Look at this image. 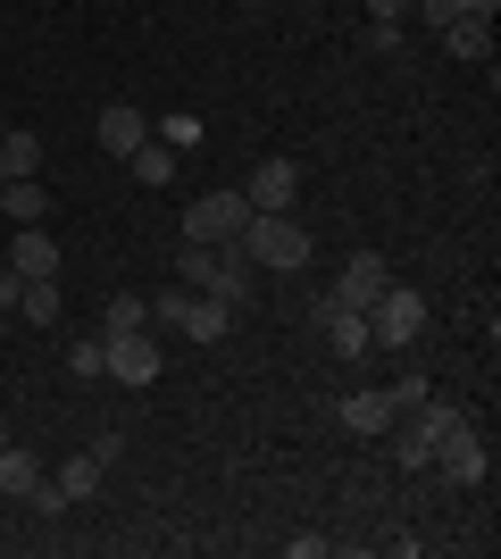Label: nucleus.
<instances>
[{"mask_svg": "<svg viewBox=\"0 0 501 559\" xmlns=\"http://www.w3.org/2000/svg\"><path fill=\"white\" fill-rule=\"evenodd\" d=\"M143 134H151V117L134 109V100H109V109L93 117V142L109 151V159H126V151H143Z\"/></svg>", "mask_w": 501, "mask_h": 559, "instance_id": "nucleus-9", "label": "nucleus"}, {"mask_svg": "<svg viewBox=\"0 0 501 559\" xmlns=\"http://www.w3.org/2000/svg\"><path fill=\"white\" fill-rule=\"evenodd\" d=\"M176 326H184L192 343H217V334L235 326V309H226V301H210V293H192V301H184V318H176Z\"/></svg>", "mask_w": 501, "mask_h": 559, "instance_id": "nucleus-18", "label": "nucleus"}, {"mask_svg": "<svg viewBox=\"0 0 501 559\" xmlns=\"http://www.w3.org/2000/svg\"><path fill=\"white\" fill-rule=\"evenodd\" d=\"M368 50H377V59H402V50H409L402 17H368Z\"/></svg>", "mask_w": 501, "mask_h": 559, "instance_id": "nucleus-25", "label": "nucleus"}, {"mask_svg": "<svg viewBox=\"0 0 501 559\" xmlns=\"http://www.w3.org/2000/svg\"><path fill=\"white\" fill-rule=\"evenodd\" d=\"M418 334H427V301H418V284H384L377 301H368V343L377 350H418Z\"/></svg>", "mask_w": 501, "mask_h": 559, "instance_id": "nucleus-2", "label": "nucleus"}, {"mask_svg": "<svg viewBox=\"0 0 501 559\" xmlns=\"http://www.w3.org/2000/svg\"><path fill=\"white\" fill-rule=\"evenodd\" d=\"M126 167H134V185H151V192L176 185V151H167L159 134H143V151H126Z\"/></svg>", "mask_w": 501, "mask_h": 559, "instance_id": "nucleus-20", "label": "nucleus"}, {"mask_svg": "<svg viewBox=\"0 0 501 559\" xmlns=\"http://www.w3.org/2000/svg\"><path fill=\"white\" fill-rule=\"evenodd\" d=\"M0 185H9V176H0Z\"/></svg>", "mask_w": 501, "mask_h": 559, "instance_id": "nucleus-32", "label": "nucleus"}, {"mask_svg": "<svg viewBox=\"0 0 501 559\" xmlns=\"http://www.w3.org/2000/svg\"><path fill=\"white\" fill-rule=\"evenodd\" d=\"M151 134H159L167 151H176V159H184V151H201V142H210V126H201V117H192V109H176V117H159V126H151Z\"/></svg>", "mask_w": 501, "mask_h": 559, "instance_id": "nucleus-23", "label": "nucleus"}, {"mask_svg": "<svg viewBox=\"0 0 501 559\" xmlns=\"http://www.w3.org/2000/svg\"><path fill=\"white\" fill-rule=\"evenodd\" d=\"M251 201L242 192H210V201H184V242H235Z\"/></svg>", "mask_w": 501, "mask_h": 559, "instance_id": "nucleus-3", "label": "nucleus"}, {"mask_svg": "<svg viewBox=\"0 0 501 559\" xmlns=\"http://www.w3.org/2000/svg\"><path fill=\"white\" fill-rule=\"evenodd\" d=\"M235 251L251 259V267H310L318 259V242H310V226H301V217L293 210H251L242 217V234H235Z\"/></svg>", "mask_w": 501, "mask_h": 559, "instance_id": "nucleus-1", "label": "nucleus"}, {"mask_svg": "<svg viewBox=\"0 0 501 559\" xmlns=\"http://www.w3.org/2000/svg\"><path fill=\"white\" fill-rule=\"evenodd\" d=\"M9 267H17V276H59V242H50L43 226H17V251H9Z\"/></svg>", "mask_w": 501, "mask_h": 559, "instance_id": "nucleus-15", "label": "nucleus"}, {"mask_svg": "<svg viewBox=\"0 0 501 559\" xmlns=\"http://www.w3.org/2000/svg\"><path fill=\"white\" fill-rule=\"evenodd\" d=\"M100 368H109V334H75V343H68V376H84V384H93Z\"/></svg>", "mask_w": 501, "mask_h": 559, "instance_id": "nucleus-24", "label": "nucleus"}, {"mask_svg": "<svg viewBox=\"0 0 501 559\" xmlns=\"http://www.w3.org/2000/svg\"><path fill=\"white\" fill-rule=\"evenodd\" d=\"M434 467H443L452 485H485V476H493V460H485V443H477V435H460V443H443V451H434Z\"/></svg>", "mask_w": 501, "mask_h": 559, "instance_id": "nucleus-14", "label": "nucleus"}, {"mask_svg": "<svg viewBox=\"0 0 501 559\" xmlns=\"http://www.w3.org/2000/svg\"><path fill=\"white\" fill-rule=\"evenodd\" d=\"M368 17H409V0H368Z\"/></svg>", "mask_w": 501, "mask_h": 559, "instance_id": "nucleus-29", "label": "nucleus"}, {"mask_svg": "<svg viewBox=\"0 0 501 559\" xmlns=\"http://www.w3.org/2000/svg\"><path fill=\"white\" fill-rule=\"evenodd\" d=\"M134 326H151V301L143 293H109L100 301V334H134Z\"/></svg>", "mask_w": 501, "mask_h": 559, "instance_id": "nucleus-22", "label": "nucleus"}, {"mask_svg": "<svg viewBox=\"0 0 501 559\" xmlns=\"http://www.w3.org/2000/svg\"><path fill=\"white\" fill-rule=\"evenodd\" d=\"M409 418H418V426H409V435H418V443H427V451H443V443H460V435H477V426H468V409H460V401H418V409H409Z\"/></svg>", "mask_w": 501, "mask_h": 559, "instance_id": "nucleus-10", "label": "nucleus"}, {"mask_svg": "<svg viewBox=\"0 0 501 559\" xmlns=\"http://www.w3.org/2000/svg\"><path fill=\"white\" fill-rule=\"evenodd\" d=\"M443 50H452V59H468V68H493V17H452L443 25Z\"/></svg>", "mask_w": 501, "mask_h": 559, "instance_id": "nucleus-13", "label": "nucleus"}, {"mask_svg": "<svg viewBox=\"0 0 501 559\" xmlns=\"http://www.w3.org/2000/svg\"><path fill=\"white\" fill-rule=\"evenodd\" d=\"M242 201H251V210H293V201H301V167L293 159H260L251 185H242Z\"/></svg>", "mask_w": 501, "mask_h": 559, "instance_id": "nucleus-8", "label": "nucleus"}, {"mask_svg": "<svg viewBox=\"0 0 501 559\" xmlns=\"http://www.w3.org/2000/svg\"><path fill=\"white\" fill-rule=\"evenodd\" d=\"M460 9H468V17H493V9H501V0H460Z\"/></svg>", "mask_w": 501, "mask_h": 559, "instance_id": "nucleus-30", "label": "nucleus"}, {"mask_svg": "<svg viewBox=\"0 0 501 559\" xmlns=\"http://www.w3.org/2000/svg\"><path fill=\"white\" fill-rule=\"evenodd\" d=\"M384 284H393V259H384V251H351V267H343V276H334L326 293H334L343 309H368V301L384 293Z\"/></svg>", "mask_w": 501, "mask_h": 559, "instance_id": "nucleus-6", "label": "nucleus"}, {"mask_svg": "<svg viewBox=\"0 0 501 559\" xmlns=\"http://www.w3.org/2000/svg\"><path fill=\"white\" fill-rule=\"evenodd\" d=\"M0 492H9V501H34V492H43V460L25 443H0Z\"/></svg>", "mask_w": 501, "mask_h": 559, "instance_id": "nucleus-12", "label": "nucleus"}, {"mask_svg": "<svg viewBox=\"0 0 501 559\" xmlns=\"http://www.w3.org/2000/svg\"><path fill=\"white\" fill-rule=\"evenodd\" d=\"M50 492H59L68 510H75V501H93V492H100V460H93V451H75V460H59V476H50Z\"/></svg>", "mask_w": 501, "mask_h": 559, "instance_id": "nucleus-17", "label": "nucleus"}, {"mask_svg": "<svg viewBox=\"0 0 501 559\" xmlns=\"http://www.w3.org/2000/svg\"><path fill=\"white\" fill-rule=\"evenodd\" d=\"M393 418H402L393 393H351L343 401V426H351V435H393Z\"/></svg>", "mask_w": 501, "mask_h": 559, "instance_id": "nucleus-16", "label": "nucleus"}, {"mask_svg": "<svg viewBox=\"0 0 501 559\" xmlns=\"http://www.w3.org/2000/svg\"><path fill=\"white\" fill-rule=\"evenodd\" d=\"M159 368H167V350L151 343L143 326H134V334H109V368H100V376H118V384L143 393V384H159Z\"/></svg>", "mask_w": 501, "mask_h": 559, "instance_id": "nucleus-4", "label": "nucleus"}, {"mask_svg": "<svg viewBox=\"0 0 501 559\" xmlns=\"http://www.w3.org/2000/svg\"><path fill=\"white\" fill-rule=\"evenodd\" d=\"M409 9H418V25H434V34H443V25H452V17H468L460 0H409Z\"/></svg>", "mask_w": 501, "mask_h": 559, "instance_id": "nucleus-27", "label": "nucleus"}, {"mask_svg": "<svg viewBox=\"0 0 501 559\" xmlns=\"http://www.w3.org/2000/svg\"><path fill=\"white\" fill-rule=\"evenodd\" d=\"M184 301H192V293H184V284H167V293H159V301H151V326H176V318H184Z\"/></svg>", "mask_w": 501, "mask_h": 559, "instance_id": "nucleus-26", "label": "nucleus"}, {"mask_svg": "<svg viewBox=\"0 0 501 559\" xmlns=\"http://www.w3.org/2000/svg\"><path fill=\"white\" fill-rule=\"evenodd\" d=\"M0 176H43V134L9 126V134H0Z\"/></svg>", "mask_w": 501, "mask_h": 559, "instance_id": "nucleus-21", "label": "nucleus"}, {"mask_svg": "<svg viewBox=\"0 0 501 559\" xmlns=\"http://www.w3.org/2000/svg\"><path fill=\"white\" fill-rule=\"evenodd\" d=\"M0 443H9V426H0Z\"/></svg>", "mask_w": 501, "mask_h": 559, "instance_id": "nucleus-31", "label": "nucleus"}, {"mask_svg": "<svg viewBox=\"0 0 501 559\" xmlns=\"http://www.w3.org/2000/svg\"><path fill=\"white\" fill-rule=\"evenodd\" d=\"M59 309H68V301H59V276H25V293H17L25 326H59Z\"/></svg>", "mask_w": 501, "mask_h": 559, "instance_id": "nucleus-19", "label": "nucleus"}, {"mask_svg": "<svg viewBox=\"0 0 501 559\" xmlns=\"http://www.w3.org/2000/svg\"><path fill=\"white\" fill-rule=\"evenodd\" d=\"M17 293H25V276H17V267H0V309H17Z\"/></svg>", "mask_w": 501, "mask_h": 559, "instance_id": "nucleus-28", "label": "nucleus"}, {"mask_svg": "<svg viewBox=\"0 0 501 559\" xmlns=\"http://www.w3.org/2000/svg\"><path fill=\"white\" fill-rule=\"evenodd\" d=\"M192 293H210V301L242 309V301H251V259H242L235 242H217V251H210V267H201V284H192Z\"/></svg>", "mask_w": 501, "mask_h": 559, "instance_id": "nucleus-5", "label": "nucleus"}, {"mask_svg": "<svg viewBox=\"0 0 501 559\" xmlns=\"http://www.w3.org/2000/svg\"><path fill=\"white\" fill-rule=\"evenodd\" d=\"M318 326H326V343H334V359H368V309H343L334 293H318Z\"/></svg>", "mask_w": 501, "mask_h": 559, "instance_id": "nucleus-7", "label": "nucleus"}, {"mask_svg": "<svg viewBox=\"0 0 501 559\" xmlns=\"http://www.w3.org/2000/svg\"><path fill=\"white\" fill-rule=\"evenodd\" d=\"M0 210H9V226H43V217H50L43 176H9V185H0Z\"/></svg>", "mask_w": 501, "mask_h": 559, "instance_id": "nucleus-11", "label": "nucleus"}]
</instances>
